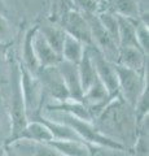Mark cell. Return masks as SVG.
<instances>
[{
  "instance_id": "cell-6",
  "label": "cell",
  "mask_w": 149,
  "mask_h": 156,
  "mask_svg": "<svg viewBox=\"0 0 149 156\" xmlns=\"http://www.w3.org/2000/svg\"><path fill=\"white\" fill-rule=\"evenodd\" d=\"M35 77L39 81L44 95L49 98V100L64 101L70 99L69 91L57 66H40Z\"/></svg>"
},
{
  "instance_id": "cell-23",
  "label": "cell",
  "mask_w": 149,
  "mask_h": 156,
  "mask_svg": "<svg viewBox=\"0 0 149 156\" xmlns=\"http://www.w3.org/2000/svg\"><path fill=\"white\" fill-rule=\"evenodd\" d=\"M31 156H64L48 143H35L29 140Z\"/></svg>"
},
{
  "instance_id": "cell-20",
  "label": "cell",
  "mask_w": 149,
  "mask_h": 156,
  "mask_svg": "<svg viewBox=\"0 0 149 156\" xmlns=\"http://www.w3.org/2000/svg\"><path fill=\"white\" fill-rule=\"evenodd\" d=\"M84 48L86 46L82 44L79 41H76V39H74L70 35H66L64 41V46H62V51H61V58L78 65V62L80 61L82 56H83Z\"/></svg>"
},
{
  "instance_id": "cell-9",
  "label": "cell",
  "mask_w": 149,
  "mask_h": 156,
  "mask_svg": "<svg viewBox=\"0 0 149 156\" xmlns=\"http://www.w3.org/2000/svg\"><path fill=\"white\" fill-rule=\"evenodd\" d=\"M57 69H59L62 80H64L65 85H66L70 99L82 100L83 91H82L78 65L73 64V62H69V61H65V60H61L59 64H57Z\"/></svg>"
},
{
  "instance_id": "cell-7",
  "label": "cell",
  "mask_w": 149,
  "mask_h": 156,
  "mask_svg": "<svg viewBox=\"0 0 149 156\" xmlns=\"http://www.w3.org/2000/svg\"><path fill=\"white\" fill-rule=\"evenodd\" d=\"M88 52L91 56V60L93 62L96 76L101 83L105 86V89L108 90L110 96H117L119 95V89H118V78L117 73H115L114 64L107 60L101 53H100L93 46L88 47Z\"/></svg>"
},
{
  "instance_id": "cell-13",
  "label": "cell",
  "mask_w": 149,
  "mask_h": 156,
  "mask_svg": "<svg viewBox=\"0 0 149 156\" xmlns=\"http://www.w3.org/2000/svg\"><path fill=\"white\" fill-rule=\"evenodd\" d=\"M17 139H26L35 143H48L51 140H53V136L40 120L34 119L29 121Z\"/></svg>"
},
{
  "instance_id": "cell-5",
  "label": "cell",
  "mask_w": 149,
  "mask_h": 156,
  "mask_svg": "<svg viewBox=\"0 0 149 156\" xmlns=\"http://www.w3.org/2000/svg\"><path fill=\"white\" fill-rule=\"evenodd\" d=\"M87 20L90 30H91V39L92 46L97 50L101 55L113 64H117L118 60V51L119 46L114 39L110 37V34L105 30L101 25L97 14H83Z\"/></svg>"
},
{
  "instance_id": "cell-19",
  "label": "cell",
  "mask_w": 149,
  "mask_h": 156,
  "mask_svg": "<svg viewBox=\"0 0 149 156\" xmlns=\"http://www.w3.org/2000/svg\"><path fill=\"white\" fill-rule=\"evenodd\" d=\"M78 72H79V78H80L82 91L84 92L96 80H97L93 62L91 60V56H90V52H88V47L84 48L83 56H82L80 61L78 62Z\"/></svg>"
},
{
  "instance_id": "cell-11",
  "label": "cell",
  "mask_w": 149,
  "mask_h": 156,
  "mask_svg": "<svg viewBox=\"0 0 149 156\" xmlns=\"http://www.w3.org/2000/svg\"><path fill=\"white\" fill-rule=\"evenodd\" d=\"M32 48H34L39 66H57V64L62 60L61 56L52 50V47L43 38V35L39 33V29L32 38Z\"/></svg>"
},
{
  "instance_id": "cell-8",
  "label": "cell",
  "mask_w": 149,
  "mask_h": 156,
  "mask_svg": "<svg viewBox=\"0 0 149 156\" xmlns=\"http://www.w3.org/2000/svg\"><path fill=\"white\" fill-rule=\"evenodd\" d=\"M59 25L62 27L66 35L73 37L76 41H79L86 47L92 46V39H91V30L87 20L82 13L71 9L64 17L61 18Z\"/></svg>"
},
{
  "instance_id": "cell-18",
  "label": "cell",
  "mask_w": 149,
  "mask_h": 156,
  "mask_svg": "<svg viewBox=\"0 0 149 156\" xmlns=\"http://www.w3.org/2000/svg\"><path fill=\"white\" fill-rule=\"evenodd\" d=\"M34 119L40 120L42 122L47 126L48 130L51 131V134H52V136H53L55 140H82L78 136V134H76L71 128H69L68 125L57 122V121L48 120V119H46V117H43L40 115L34 117Z\"/></svg>"
},
{
  "instance_id": "cell-17",
  "label": "cell",
  "mask_w": 149,
  "mask_h": 156,
  "mask_svg": "<svg viewBox=\"0 0 149 156\" xmlns=\"http://www.w3.org/2000/svg\"><path fill=\"white\" fill-rule=\"evenodd\" d=\"M51 147L64 156H92L91 148L83 140H51Z\"/></svg>"
},
{
  "instance_id": "cell-29",
  "label": "cell",
  "mask_w": 149,
  "mask_h": 156,
  "mask_svg": "<svg viewBox=\"0 0 149 156\" xmlns=\"http://www.w3.org/2000/svg\"><path fill=\"white\" fill-rule=\"evenodd\" d=\"M95 2H96V3H99L100 5H103V4H104L105 2H107V0H95Z\"/></svg>"
},
{
  "instance_id": "cell-2",
  "label": "cell",
  "mask_w": 149,
  "mask_h": 156,
  "mask_svg": "<svg viewBox=\"0 0 149 156\" xmlns=\"http://www.w3.org/2000/svg\"><path fill=\"white\" fill-rule=\"evenodd\" d=\"M11 76V98H9V122H11V135L7 142L17 139L22 130L25 129L29 120L26 116L25 103H23L21 82H20V64H14ZM5 142V143H7Z\"/></svg>"
},
{
  "instance_id": "cell-21",
  "label": "cell",
  "mask_w": 149,
  "mask_h": 156,
  "mask_svg": "<svg viewBox=\"0 0 149 156\" xmlns=\"http://www.w3.org/2000/svg\"><path fill=\"white\" fill-rule=\"evenodd\" d=\"M4 156H31L29 140L14 139L4 146Z\"/></svg>"
},
{
  "instance_id": "cell-15",
  "label": "cell",
  "mask_w": 149,
  "mask_h": 156,
  "mask_svg": "<svg viewBox=\"0 0 149 156\" xmlns=\"http://www.w3.org/2000/svg\"><path fill=\"white\" fill-rule=\"evenodd\" d=\"M117 20H118V46L140 48L136 41V23L139 20H131L122 16H117Z\"/></svg>"
},
{
  "instance_id": "cell-28",
  "label": "cell",
  "mask_w": 149,
  "mask_h": 156,
  "mask_svg": "<svg viewBox=\"0 0 149 156\" xmlns=\"http://www.w3.org/2000/svg\"><path fill=\"white\" fill-rule=\"evenodd\" d=\"M4 146H5V143H3L0 139V156H4Z\"/></svg>"
},
{
  "instance_id": "cell-10",
  "label": "cell",
  "mask_w": 149,
  "mask_h": 156,
  "mask_svg": "<svg viewBox=\"0 0 149 156\" xmlns=\"http://www.w3.org/2000/svg\"><path fill=\"white\" fill-rule=\"evenodd\" d=\"M117 64L139 73H145L148 70L147 55L136 47H119Z\"/></svg>"
},
{
  "instance_id": "cell-22",
  "label": "cell",
  "mask_w": 149,
  "mask_h": 156,
  "mask_svg": "<svg viewBox=\"0 0 149 156\" xmlns=\"http://www.w3.org/2000/svg\"><path fill=\"white\" fill-rule=\"evenodd\" d=\"M73 9L82 14H97L100 12V5L95 0H71Z\"/></svg>"
},
{
  "instance_id": "cell-24",
  "label": "cell",
  "mask_w": 149,
  "mask_h": 156,
  "mask_svg": "<svg viewBox=\"0 0 149 156\" xmlns=\"http://www.w3.org/2000/svg\"><path fill=\"white\" fill-rule=\"evenodd\" d=\"M136 41L140 50L148 56V44H149V30L148 25L141 22L140 20L136 23Z\"/></svg>"
},
{
  "instance_id": "cell-27",
  "label": "cell",
  "mask_w": 149,
  "mask_h": 156,
  "mask_svg": "<svg viewBox=\"0 0 149 156\" xmlns=\"http://www.w3.org/2000/svg\"><path fill=\"white\" fill-rule=\"evenodd\" d=\"M0 14H3V16H7L8 14V7L4 3V0H0Z\"/></svg>"
},
{
  "instance_id": "cell-12",
  "label": "cell",
  "mask_w": 149,
  "mask_h": 156,
  "mask_svg": "<svg viewBox=\"0 0 149 156\" xmlns=\"http://www.w3.org/2000/svg\"><path fill=\"white\" fill-rule=\"evenodd\" d=\"M100 11H109L117 16L131 20L140 18V7L137 0H107Z\"/></svg>"
},
{
  "instance_id": "cell-1",
  "label": "cell",
  "mask_w": 149,
  "mask_h": 156,
  "mask_svg": "<svg viewBox=\"0 0 149 156\" xmlns=\"http://www.w3.org/2000/svg\"><path fill=\"white\" fill-rule=\"evenodd\" d=\"M100 133L122 144L124 148H132L139 134V122L134 108L119 95L114 96L105 108L92 120Z\"/></svg>"
},
{
  "instance_id": "cell-16",
  "label": "cell",
  "mask_w": 149,
  "mask_h": 156,
  "mask_svg": "<svg viewBox=\"0 0 149 156\" xmlns=\"http://www.w3.org/2000/svg\"><path fill=\"white\" fill-rule=\"evenodd\" d=\"M38 29L47 43L52 47V50L61 56L62 46H64V41L66 37L62 27L56 22H44L42 25H38Z\"/></svg>"
},
{
  "instance_id": "cell-25",
  "label": "cell",
  "mask_w": 149,
  "mask_h": 156,
  "mask_svg": "<svg viewBox=\"0 0 149 156\" xmlns=\"http://www.w3.org/2000/svg\"><path fill=\"white\" fill-rule=\"evenodd\" d=\"M12 39V26L7 16L0 14V44H5Z\"/></svg>"
},
{
  "instance_id": "cell-14",
  "label": "cell",
  "mask_w": 149,
  "mask_h": 156,
  "mask_svg": "<svg viewBox=\"0 0 149 156\" xmlns=\"http://www.w3.org/2000/svg\"><path fill=\"white\" fill-rule=\"evenodd\" d=\"M38 30V25L30 27L25 34V39L22 42V62L21 65L27 72H30L32 76H35L39 70V62L36 60L34 48H32V38Z\"/></svg>"
},
{
  "instance_id": "cell-26",
  "label": "cell",
  "mask_w": 149,
  "mask_h": 156,
  "mask_svg": "<svg viewBox=\"0 0 149 156\" xmlns=\"http://www.w3.org/2000/svg\"><path fill=\"white\" fill-rule=\"evenodd\" d=\"M5 124H8L11 126V122H9V115H8V109L5 104H4V101L2 99V96H0V131L4 129V126ZM2 139V138H0Z\"/></svg>"
},
{
  "instance_id": "cell-3",
  "label": "cell",
  "mask_w": 149,
  "mask_h": 156,
  "mask_svg": "<svg viewBox=\"0 0 149 156\" xmlns=\"http://www.w3.org/2000/svg\"><path fill=\"white\" fill-rule=\"evenodd\" d=\"M115 73L118 78V89L119 96L126 101L130 107H135L139 98L141 96L144 90L148 87L147 80V72L139 73L135 70H131L128 68H124L122 65L114 64Z\"/></svg>"
},
{
  "instance_id": "cell-4",
  "label": "cell",
  "mask_w": 149,
  "mask_h": 156,
  "mask_svg": "<svg viewBox=\"0 0 149 156\" xmlns=\"http://www.w3.org/2000/svg\"><path fill=\"white\" fill-rule=\"evenodd\" d=\"M20 82H21V91L23 103H25L26 116L30 121L40 113L44 101V92L35 76L27 72L25 68L20 64Z\"/></svg>"
}]
</instances>
